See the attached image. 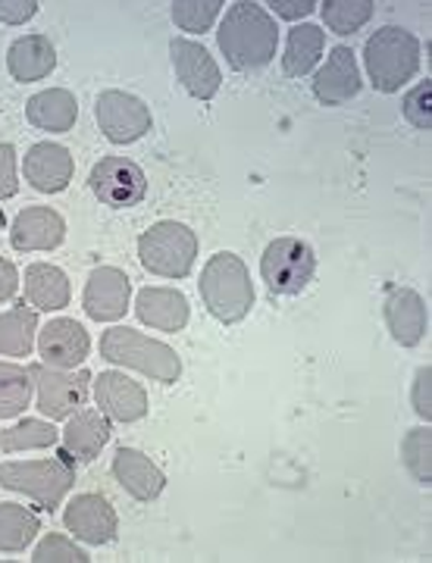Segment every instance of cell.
<instances>
[{"instance_id":"1","label":"cell","mask_w":432,"mask_h":563,"mask_svg":"<svg viewBox=\"0 0 432 563\" xmlns=\"http://www.w3.org/2000/svg\"><path fill=\"white\" fill-rule=\"evenodd\" d=\"M217 44L232 69L251 73V69H264L273 63L276 44H279V29L261 3L239 0L229 7L226 16L220 22Z\"/></svg>"},{"instance_id":"2","label":"cell","mask_w":432,"mask_h":563,"mask_svg":"<svg viewBox=\"0 0 432 563\" xmlns=\"http://www.w3.org/2000/svg\"><path fill=\"white\" fill-rule=\"evenodd\" d=\"M201 298L210 317L220 322H242L254 307V285L245 261L232 251H220L201 269Z\"/></svg>"},{"instance_id":"3","label":"cell","mask_w":432,"mask_h":563,"mask_svg":"<svg viewBox=\"0 0 432 563\" xmlns=\"http://www.w3.org/2000/svg\"><path fill=\"white\" fill-rule=\"evenodd\" d=\"M364 63L373 88L383 95H395L420 73V41L401 25H383L367 38Z\"/></svg>"},{"instance_id":"4","label":"cell","mask_w":432,"mask_h":563,"mask_svg":"<svg viewBox=\"0 0 432 563\" xmlns=\"http://www.w3.org/2000/svg\"><path fill=\"white\" fill-rule=\"evenodd\" d=\"M0 485L32 498L42 510L51 514L60 507L63 498L76 485V461L60 451L57 457H42V461L0 463Z\"/></svg>"},{"instance_id":"5","label":"cell","mask_w":432,"mask_h":563,"mask_svg":"<svg viewBox=\"0 0 432 563\" xmlns=\"http://www.w3.org/2000/svg\"><path fill=\"white\" fill-rule=\"evenodd\" d=\"M101 357L125 369H139L154 383L173 385L182 376V361L169 344L147 339L129 325H113L101 335Z\"/></svg>"},{"instance_id":"6","label":"cell","mask_w":432,"mask_h":563,"mask_svg":"<svg viewBox=\"0 0 432 563\" xmlns=\"http://www.w3.org/2000/svg\"><path fill=\"white\" fill-rule=\"evenodd\" d=\"M139 261L160 279H186L198 261V235L186 222H154L139 239Z\"/></svg>"},{"instance_id":"7","label":"cell","mask_w":432,"mask_h":563,"mask_svg":"<svg viewBox=\"0 0 432 563\" xmlns=\"http://www.w3.org/2000/svg\"><path fill=\"white\" fill-rule=\"evenodd\" d=\"M261 276L273 295L295 298L317 276V254L308 242H301L295 235H283L267 244V251L261 257Z\"/></svg>"},{"instance_id":"8","label":"cell","mask_w":432,"mask_h":563,"mask_svg":"<svg viewBox=\"0 0 432 563\" xmlns=\"http://www.w3.org/2000/svg\"><path fill=\"white\" fill-rule=\"evenodd\" d=\"M32 385L38 388V410L51 420H69L88 401V369H54L47 363L29 366Z\"/></svg>"},{"instance_id":"9","label":"cell","mask_w":432,"mask_h":563,"mask_svg":"<svg viewBox=\"0 0 432 563\" xmlns=\"http://www.w3.org/2000/svg\"><path fill=\"white\" fill-rule=\"evenodd\" d=\"M91 191L98 195L103 207L113 210H129L139 207L147 195V176L135 161L129 157H103L91 169Z\"/></svg>"},{"instance_id":"10","label":"cell","mask_w":432,"mask_h":563,"mask_svg":"<svg viewBox=\"0 0 432 563\" xmlns=\"http://www.w3.org/2000/svg\"><path fill=\"white\" fill-rule=\"evenodd\" d=\"M95 120L110 144H132L151 132V107L129 91H103L95 103Z\"/></svg>"},{"instance_id":"11","label":"cell","mask_w":432,"mask_h":563,"mask_svg":"<svg viewBox=\"0 0 432 563\" xmlns=\"http://www.w3.org/2000/svg\"><path fill=\"white\" fill-rule=\"evenodd\" d=\"M169 57H173L176 79L195 101H213L217 98V91L223 85V73H220V66L210 57L204 44L191 38H173L169 41Z\"/></svg>"},{"instance_id":"12","label":"cell","mask_w":432,"mask_h":563,"mask_svg":"<svg viewBox=\"0 0 432 563\" xmlns=\"http://www.w3.org/2000/svg\"><path fill=\"white\" fill-rule=\"evenodd\" d=\"M129 301H132V282H129L123 269H117V266H98V269H91L82 295L85 313L91 320H123L125 310H129Z\"/></svg>"},{"instance_id":"13","label":"cell","mask_w":432,"mask_h":563,"mask_svg":"<svg viewBox=\"0 0 432 563\" xmlns=\"http://www.w3.org/2000/svg\"><path fill=\"white\" fill-rule=\"evenodd\" d=\"M63 526H66L79 542L101 548V544H110L117 539L120 520H117V510L110 507L107 498L85 492V495H76V498L69 501L66 514H63Z\"/></svg>"},{"instance_id":"14","label":"cell","mask_w":432,"mask_h":563,"mask_svg":"<svg viewBox=\"0 0 432 563\" xmlns=\"http://www.w3.org/2000/svg\"><path fill=\"white\" fill-rule=\"evenodd\" d=\"M95 401L107 420L135 422L147 417V391L125 373H101L95 379Z\"/></svg>"},{"instance_id":"15","label":"cell","mask_w":432,"mask_h":563,"mask_svg":"<svg viewBox=\"0 0 432 563\" xmlns=\"http://www.w3.org/2000/svg\"><path fill=\"white\" fill-rule=\"evenodd\" d=\"M22 169H25V181L42 191V195H57L63 191L69 181H73V173H76V163H73V154L63 147V144H51V141H38L25 151V161H22Z\"/></svg>"},{"instance_id":"16","label":"cell","mask_w":432,"mask_h":563,"mask_svg":"<svg viewBox=\"0 0 432 563\" xmlns=\"http://www.w3.org/2000/svg\"><path fill=\"white\" fill-rule=\"evenodd\" d=\"M91 351V339L85 332V325L76 320H51L38 332V354L42 363L54 366V369H76L82 366L85 357Z\"/></svg>"},{"instance_id":"17","label":"cell","mask_w":432,"mask_h":563,"mask_svg":"<svg viewBox=\"0 0 432 563\" xmlns=\"http://www.w3.org/2000/svg\"><path fill=\"white\" fill-rule=\"evenodd\" d=\"M361 69L354 60V51L345 44H335L326 57V66L313 76V98L326 107H339V103L351 101L361 95Z\"/></svg>"},{"instance_id":"18","label":"cell","mask_w":432,"mask_h":563,"mask_svg":"<svg viewBox=\"0 0 432 563\" xmlns=\"http://www.w3.org/2000/svg\"><path fill=\"white\" fill-rule=\"evenodd\" d=\"M66 239V222L54 207H25L13 220L10 244L16 251H54Z\"/></svg>"},{"instance_id":"19","label":"cell","mask_w":432,"mask_h":563,"mask_svg":"<svg viewBox=\"0 0 432 563\" xmlns=\"http://www.w3.org/2000/svg\"><path fill=\"white\" fill-rule=\"evenodd\" d=\"M383 307H386V322H389V332L395 342L401 347H417L423 342L427 325H430V313H427L423 298L413 288H389Z\"/></svg>"},{"instance_id":"20","label":"cell","mask_w":432,"mask_h":563,"mask_svg":"<svg viewBox=\"0 0 432 563\" xmlns=\"http://www.w3.org/2000/svg\"><path fill=\"white\" fill-rule=\"evenodd\" d=\"M113 476L135 501H154L166 488L164 470L135 448H120L113 457Z\"/></svg>"},{"instance_id":"21","label":"cell","mask_w":432,"mask_h":563,"mask_svg":"<svg viewBox=\"0 0 432 563\" xmlns=\"http://www.w3.org/2000/svg\"><path fill=\"white\" fill-rule=\"evenodd\" d=\"M135 317L157 332H182L188 325V298L179 288H142L135 298Z\"/></svg>"},{"instance_id":"22","label":"cell","mask_w":432,"mask_h":563,"mask_svg":"<svg viewBox=\"0 0 432 563\" xmlns=\"http://www.w3.org/2000/svg\"><path fill=\"white\" fill-rule=\"evenodd\" d=\"M63 451L76 463H91L101 448L110 442V420L101 410H76V417H69L66 429L60 432Z\"/></svg>"},{"instance_id":"23","label":"cell","mask_w":432,"mask_h":563,"mask_svg":"<svg viewBox=\"0 0 432 563\" xmlns=\"http://www.w3.org/2000/svg\"><path fill=\"white\" fill-rule=\"evenodd\" d=\"M7 69L16 81H42L57 69V51L47 35H22L7 51Z\"/></svg>"},{"instance_id":"24","label":"cell","mask_w":432,"mask_h":563,"mask_svg":"<svg viewBox=\"0 0 432 563\" xmlns=\"http://www.w3.org/2000/svg\"><path fill=\"white\" fill-rule=\"evenodd\" d=\"M25 120L42 132H69L79 120V101L66 88H47L29 98Z\"/></svg>"},{"instance_id":"25","label":"cell","mask_w":432,"mask_h":563,"mask_svg":"<svg viewBox=\"0 0 432 563\" xmlns=\"http://www.w3.org/2000/svg\"><path fill=\"white\" fill-rule=\"evenodd\" d=\"M69 298H73V288H69V279L60 266L32 263L25 269V301L35 310H47V313L63 310V307H69Z\"/></svg>"},{"instance_id":"26","label":"cell","mask_w":432,"mask_h":563,"mask_svg":"<svg viewBox=\"0 0 432 563\" xmlns=\"http://www.w3.org/2000/svg\"><path fill=\"white\" fill-rule=\"evenodd\" d=\"M323 47H326V32L320 25H295L288 29L286 38V54H283V73L291 79H301L308 76L310 69L317 66V60L323 57Z\"/></svg>"},{"instance_id":"27","label":"cell","mask_w":432,"mask_h":563,"mask_svg":"<svg viewBox=\"0 0 432 563\" xmlns=\"http://www.w3.org/2000/svg\"><path fill=\"white\" fill-rule=\"evenodd\" d=\"M38 335V313L32 303H16L0 313V357H29Z\"/></svg>"},{"instance_id":"28","label":"cell","mask_w":432,"mask_h":563,"mask_svg":"<svg viewBox=\"0 0 432 563\" xmlns=\"http://www.w3.org/2000/svg\"><path fill=\"white\" fill-rule=\"evenodd\" d=\"M42 532V520L32 507L3 501L0 504V551L3 554H20L29 544L35 542V536Z\"/></svg>"},{"instance_id":"29","label":"cell","mask_w":432,"mask_h":563,"mask_svg":"<svg viewBox=\"0 0 432 563\" xmlns=\"http://www.w3.org/2000/svg\"><path fill=\"white\" fill-rule=\"evenodd\" d=\"M60 442V429L54 420H22L0 432V451L3 454H20V451H42Z\"/></svg>"},{"instance_id":"30","label":"cell","mask_w":432,"mask_h":563,"mask_svg":"<svg viewBox=\"0 0 432 563\" xmlns=\"http://www.w3.org/2000/svg\"><path fill=\"white\" fill-rule=\"evenodd\" d=\"M32 401V376L16 363H0V420H13Z\"/></svg>"},{"instance_id":"31","label":"cell","mask_w":432,"mask_h":563,"mask_svg":"<svg viewBox=\"0 0 432 563\" xmlns=\"http://www.w3.org/2000/svg\"><path fill=\"white\" fill-rule=\"evenodd\" d=\"M320 10L335 35H354L373 20V0H326Z\"/></svg>"},{"instance_id":"32","label":"cell","mask_w":432,"mask_h":563,"mask_svg":"<svg viewBox=\"0 0 432 563\" xmlns=\"http://www.w3.org/2000/svg\"><path fill=\"white\" fill-rule=\"evenodd\" d=\"M223 10V0H176L173 3V22L182 29V32H201L217 22Z\"/></svg>"},{"instance_id":"33","label":"cell","mask_w":432,"mask_h":563,"mask_svg":"<svg viewBox=\"0 0 432 563\" xmlns=\"http://www.w3.org/2000/svg\"><path fill=\"white\" fill-rule=\"evenodd\" d=\"M430 451H432V432L430 429H411L401 442V457L405 466L417 476V483L430 485L432 470H430Z\"/></svg>"},{"instance_id":"34","label":"cell","mask_w":432,"mask_h":563,"mask_svg":"<svg viewBox=\"0 0 432 563\" xmlns=\"http://www.w3.org/2000/svg\"><path fill=\"white\" fill-rule=\"evenodd\" d=\"M32 561L35 563H88L91 558L85 554L82 548H76V544L69 542V539H63V536H47V539L38 542L35 554H32Z\"/></svg>"},{"instance_id":"35","label":"cell","mask_w":432,"mask_h":563,"mask_svg":"<svg viewBox=\"0 0 432 563\" xmlns=\"http://www.w3.org/2000/svg\"><path fill=\"white\" fill-rule=\"evenodd\" d=\"M401 110H405V120L417 125V129H432V81H420L417 88H411L408 95H405V103H401Z\"/></svg>"},{"instance_id":"36","label":"cell","mask_w":432,"mask_h":563,"mask_svg":"<svg viewBox=\"0 0 432 563\" xmlns=\"http://www.w3.org/2000/svg\"><path fill=\"white\" fill-rule=\"evenodd\" d=\"M20 181H16V147L0 144V201L16 198Z\"/></svg>"},{"instance_id":"37","label":"cell","mask_w":432,"mask_h":563,"mask_svg":"<svg viewBox=\"0 0 432 563\" xmlns=\"http://www.w3.org/2000/svg\"><path fill=\"white\" fill-rule=\"evenodd\" d=\"M38 13V0H0V22L7 25H25L35 20Z\"/></svg>"},{"instance_id":"38","label":"cell","mask_w":432,"mask_h":563,"mask_svg":"<svg viewBox=\"0 0 432 563\" xmlns=\"http://www.w3.org/2000/svg\"><path fill=\"white\" fill-rule=\"evenodd\" d=\"M430 379H432V369L430 366H423L420 373H417V383H413V410H417V417L420 420H432V407H430Z\"/></svg>"},{"instance_id":"39","label":"cell","mask_w":432,"mask_h":563,"mask_svg":"<svg viewBox=\"0 0 432 563\" xmlns=\"http://www.w3.org/2000/svg\"><path fill=\"white\" fill-rule=\"evenodd\" d=\"M269 7L283 20H304V16H310L317 10V0H273Z\"/></svg>"},{"instance_id":"40","label":"cell","mask_w":432,"mask_h":563,"mask_svg":"<svg viewBox=\"0 0 432 563\" xmlns=\"http://www.w3.org/2000/svg\"><path fill=\"white\" fill-rule=\"evenodd\" d=\"M16 291H20V273H16V266H13V263L0 257V303L10 301Z\"/></svg>"},{"instance_id":"41","label":"cell","mask_w":432,"mask_h":563,"mask_svg":"<svg viewBox=\"0 0 432 563\" xmlns=\"http://www.w3.org/2000/svg\"><path fill=\"white\" fill-rule=\"evenodd\" d=\"M3 225H7V217H3V210H0V232H3Z\"/></svg>"}]
</instances>
